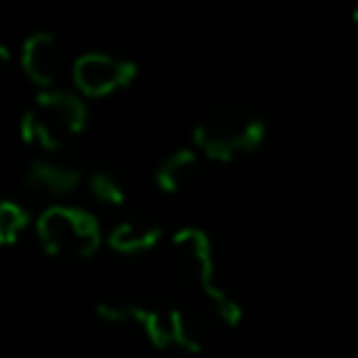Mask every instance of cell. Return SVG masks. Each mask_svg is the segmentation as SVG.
Here are the masks:
<instances>
[{"label": "cell", "mask_w": 358, "mask_h": 358, "mask_svg": "<svg viewBox=\"0 0 358 358\" xmlns=\"http://www.w3.org/2000/svg\"><path fill=\"white\" fill-rule=\"evenodd\" d=\"M165 266L179 291L190 296L207 316H215L221 324L235 327L243 319L241 302L215 285L213 280V246L201 229H182L168 241Z\"/></svg>", "instance_id": "cell-1"}, {"label": "cell", "mask_w": 358, "mask_h": 358, "mask_svg": "<svg viewBox=\"0 0 358 358\" xmlns=\"http://www.w3.org/2000/svg\"><path fill=\"white\" fill-rule=\"evenodd\" d=\"M263 117L238 103L215 106L193 126V143L210 159H235L241 154H249L263 143Z\"/></svg>", "instance_id": "cell-2"}, {"label": "cell", "mask_w": 358, "mask_h": 358, "mask_svg": "<svg viewBox=\"0 0 358 358\" xmlns=\"http://www.w3.org/2000/svg\"><path fill=\"white\" fill-rule=\"evenodd\" d=\"M87 126V106L78 95L64 90H45L20 120V134L28 145L42 151L62 148Z\"/></svg>", "instance_id": "cell-3"}, {"label": "cell", "mask_w": 358, "mask_h": 358, "mask_svg": "<svg viewBox=\"0 0 358 358\" xmlns=\"http://www.w3.org/2000/svg\"><path fill=\"white\" fill-rule=\"evenodd\" d=\"M36 238L45 246V252L56 257L81 260L98 249L101 229H98L95 215H90L87 210L70 207V204H53L39 213Z\"/></svg>", "instance_id": "cell-4"}, {"label": "cell", "mask_w": 358, "mask_h": 358, "mask_svg": "<svg viewBox=\"0 0 358 358\" xmlns=\"http://www.w3.org/2000/svg\"><path fill=\"white\" fill-rule=\"evenodd\" d=\"M98 316L109 324L137 327L154 347H173V313L171 308H157L131 296H106L98 302Z\"/></svg>", "instance_id": "cell-5"}, {"label": "cell", "mask_w": 358, "mask_h": 358, "mask_svg": "<svg viewBox=\"0 0 358 358\" xmlns=\"http://www.w3.org/2000/svg\"><path fill=\"white\" fill-rule=\"evenodd\" d=\"M134 76H137V64L131 59L112 56V53H84L73 64V81L90 98L112 95L129 87Z\"/></svg>", "instance_id": "cell-6"}, {"label": "cell", "mask_w": 358, "mask_h": 358, "mask_svg": "<svg viewBox=\"0 0 358 358\" xmlns=\"http://www.w3.org/2000/svg\"><path fill=\"white\" fill-rule=\"evenodd\" d=\"M20 62H22L25 76L39 87H53L64 76V67H67V56H64L62 42L48 31L31 34L22 42Z\"/></svg>", "instance_id": "cell-7"}, {"label": "cell", "mask_w": 358, "mask_h": 358, "mask_svg": "<svg viewBox=\"0 0 358 358\" xmlns=\"http://www.w3.org/2000/svg\"><path fill=\"white\" fill-rule=\"evenodd\" d=\"M22 182H25V187H28L31 193H36V196H45V199H64V196H70V193L78 187L81 176H78V171H73V168H67V165H62V162L34 159V162L28 165Z\"/></svg>", "instance_id": "cell-8"}, {"label": "cell", "mask_w": 358, "mask_h": 358, "mask_svg": "<svg viewBox=\"0 0 358 358\" xmlns=\"http://www.w3.org/2000/svg\"><path fill=\"white\" fill-rule=\"evenodd\" d=\"M159 238H162V229L154 218L131 215V218H123L109 232V246L115 252H123V255H140V252L154 249L159 243Z\"/></svg>", "instance_id": "cell-9"}, {"label": "cell", "mask_w": 358, "mask_h": 358, "mask_svg": "<svg viewBox=\"0 0 358 358\" xmlns=\"http://www.w3.org/2000/svg\"><path fill=\"white\" fill-rule=\"evenodd\" d=\"M199 179H201V159L190 148L173 151L157 168V185L165 193H173V196L176 193H187L190 187H196Z\"/></svg>", "instance_id": "cell-10"}, {"label": "cell", "mask_w": 358, "mask_h": 358, "mask_svg": "<svg viewBox=\"0 0 358 358\" xmlns=\"http://www.w3.org/2000/svg\"><path fill=\"white\" fill-rule=\"evenodd\" d=\"M28 229V213L17 201H0V246H11Z\"/></svg>", "instance_id": "cell-11"}, {"label": "cell", "mask_w": 358, "mask_h": 358, "mask_svg": "<svg viewBox=\"0 0 358 358\" xmlns=\"http://www.w3.org/2000/svg\"><path fill=\"white\" fill-rule=\"evenodd\" d=\"M90 193L101 204H109V207H120L126 201V187L120 185V179H115L112 173H103V171L90 176Z\"/></svg>", "instance_id": "cell-12"}, {"label": "cell", "mask_w": 358, "mask_h": 358, "mask_svg": "<svg viewBox=\"0 0 358 358\" xmlns=\"http://www.w3.org/2000/svg\"><path fill=\"white\" fill-rule=\"evenodd\" d=\"M8 59H11V53H8V48H6L3 42H0V70H3L6 64H8Z\"/></svg>", "instance_id": "cell-13"}, {"label": "cell", "mask_w": 358, "mask_h": 358, "mask_svg": "<svg viewBox=\"0 0 358 358\" xmlns=\"http://www.w3.org/2000/svg\"><path fill=\"white\" fill-rule=\"evenodd\" d=\"M352 20H355V25H358V3H355V8H352Z\"/></svg>", "instance_id": "cell-14"}]
</instances>
